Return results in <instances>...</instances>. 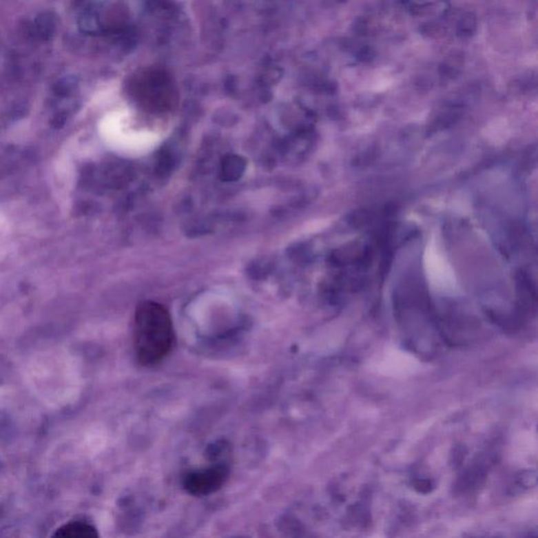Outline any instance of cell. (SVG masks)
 Returning <instances> with one entry per match:
<instances>
[{
    "instance_id": "obj_6",
    "label": "cell",
    "mask_w": 538,
    "mask_h": 538,
    "mask_svg": "<svg viewBox=\"0 0 538 538\" xmlns=\"http://www.w3.org/2000/svg\"><path fill=\"white\" fill-rule=\"evenodd\" d=\"M375 57H377V52H375L373 48L369 47V45L362 47L355 53V58L361 63H369V62L373 61Z\"/></svg>"
},
{
    "instance_id": "obj_8",
    "label": "cell",
    "mask_w": 538,
    "mask_h": 538,
    "mask_svg": "<svg viewBox=\"0 0 538 538\" xmlns=\"http://www.w3.org/2000/svg\"><path fill=\"white\" fill-rule=\"evenodd\" d=\"M348 0H333V3L337 5H343V3H347Z\"/></svg>"
},
{
    "instance_id": "obj_2",
    "label": "cell",
    "mask_w": 538,
    "mask_h": 538,
    "mask_svg": "<svg viewBox=\"0 0 538 538\" xmlns=\"http://www.w3.org/2000/svg\"><path fill=\"white\" fill-rule=\"evenodd\" d=\"M229 477V469L224 466H216L209 469L198 470L186 475L184 489L194 496H206L221 489Z\"/></svg>"
},
{
    "instance_id": "obj_1",
    "label": "cell",
    "mask_w": 538,
    "mask_h": 538,
    "mask_svg": "<svg viewBox=\"0 0 538 538\" xmlns=\"http://www.w3.org/2000/svg\"><path fill=\"white\" fill-rule=\"evenodd\" d=\"M174 340L171 315L163 306L149 302L138 307L134 327V348L139 364L157 365L171 353Z\"/></svg>"
},
{
    "instance_id": "obj_3",
    "label": "cell",
    "mask_w": 538,
    "mask_h": 538,
    "mask_svg": "<svg viewBox=\"0 0 538 538\" xmlns=\"http://www.w3.org/2000/svg\"><path fill=\"white\" fill-rule=\"evenodd\" d=\"M465 65V55L461 52L449 54L439 68V76L444 80H452L461 74Z\"/></svg>"
},
{
    "instance_id": "obj_7",
    "label": "cell",
    "mask_w": 538,
    "mask_h": 538,
    "mask_svg": "<svg viewBox=\"0 0 538 538\" xmlns=\"http://www.w3.org/2000/svg\"><path fill=\"white\" fill-rule=\"evenodd\" d=\"M368 30H369V23H368V20L365 17H359L355 20V23L353 25V31L355 32V35H367Z\"/></svg>"
},
{
    "instance_id": "obj_4",
    "label": "cell",
    "mask_w": 538,
    "mask_h": 538,
    "mask_svg": "<svg viewBox=\"0 0 538 538\" xmlns=\"http://www.w3.org/2000/svg\"><path fill=\"white\" fill-rule=\"evenodd\" d=\"M54 535L65 538H94L97 537V530L87 523H70L59 528Z\"/></svg>"
},
{
    "instance_id": "obj_5",
    "label": "cell",
    "mask_w": 538,
    "mask_h": 538,
    "mask_svg": "<svg viewBox=\"0 0 538 538\" xmlns=\"http://www.w3.org/2000/svg\"><path fill=\"white\" fill-rule=\"evenodd\" d=\"M477 29L479 23L477 15L473 12H466L457 20L455 32L459 40H469L477 34Z\"/></svg>"
}]
</instances>
